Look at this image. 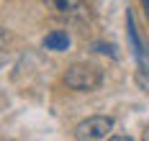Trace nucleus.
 <instances>
[{
	"label": "nucleus",
	"instance_id": "obj_1",
	"mask_svg": "<svg viewBox=\"0 0 149 141\" xmlns=\"http://www.w3.org/2000/svg\"><path fill=\"white\" fill-rule=\"evenodd\" d=\"M100 69L93 67V64H72L64 75V82L72 87V90H80V93H90L100 85Z\"/></svg>",
	"mask_w": 149,
	"mask_h": 141
},
{
	"label": "nucleus",
	"instance_id": "obj_4",
	"mask_svg": "<svg viewBox=\"0 0 149 141\" xmlns=\"http://www.w3.org/2000/svg\"><path fill=\"white\" fill-rule=\"evenodd\" d=\"M44 46L52 49V51H64V49L70 46V36H67L64 31H52V33H46Z\"/></svg>",
	"mask_w": 149,
	"mask_h": 141
},
{
	"label": "nucleus",
	"instance_id": "obj_6",
	"mask_svg": "<svg viewBox=\"0 0 149 141\" xmlns=\"http://www.w3.org/2000/svg\"><path fill=\"white\" fill-rule=\"evenodd\" d=\"M3 41H5V36H3V31H0V46H3Z\"/></svg>",
	"mask_w": 149,
	"mask_h": 141
},
{
	"label": "nucleus",
	"instance_id": "obj_7",
	"mask_svg": "<svg viewBox=\"0 0 149 141\" xmlns=\"http://www.w3.org/2000/svg\"><path fill=\"white\" fill-rule=\"evenodd\" d=\"M144 136H147V139H149V123H147V133H144Z\"/></svg>",
	"mask_w": 149,
	"mask_h": 141
},
{
	"label": "nucleus",
	"instance_id": "obj_3",
	"mask_svg": "<svg viewBox=\"0 0 149 141\" xmlns=\"http://www.w3.org/2000/svg\"><path fill=\"white\" fill-rule=\"evenodd\" d=\"M59 16H67V18H80L85 16V5L82 0H46Z\"/></svg>",
	"mask_w": 149,
	"mask_h": 141
},
{
	"label": "nucleus",
	"instance_id": "obj_2",
	"mask_svg": "<svg viewBox=\"0 0 149 141\" xmlns=\"http://www.w3.org/2000/svg\"><path fill=\"white\" fill-rule=\"evenodd\" d=\"M111 131H113V118H108V115H93V118H88V121L77 123L74 139L98 141V139H108Z\"/></svg>",
	"mask_w": 149,
	"mask_h": 141
},
{
	"label": "nucleus",
	"instance_id": "obj_5",
	"mask_svg": "<svg viewBox=\"0 0 149 141\" xmlns=\"http://www.w3.org/2000/svg\"><path fill=\"white\" fill-rule=\"evenodd\" d=\"M144 3V10H147V18H149V0H141Z\"/></svg>",
	"mask_w": 149,
	"mask_h": 141
}]
</instances>
